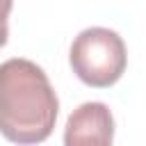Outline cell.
Listing matches in <instances>:
<instances>
[{
    "label": "cell",
    "instance_id": "obj_2",
    "mask_svg": "<svg viewBox=\"0 0 146 146\" xmlns=\"http://www.w3.org/2000/svg\"><path fill=\"white\" fill-rule=\"evenodd\" d=\"M68 64L78 80L89 87L107 89L121 80L128 66V50L119 32L110 27L82 30L68 50Z\"/></svg>",
    "mask_w": 146,
    "mask_h": 146
},
{
    "label": "cell",
    "instance_id": "obj_4",
    "mask_svg": "<svg viewBox=\"0 0 146 146\" xmlns=\"http://www.w3.org/2000/svg\"><path fill=\"white\" fill-rule=\"evenodd\" d=\"M11 7H14V0H0V48L7 43V36H9V14H11Z\"/></svg>",
    "mask_w": 146,
    "mask_h": 146
},
{
    "label": "cell",
    "instance_id": "obj_1",
    "mask_svg": "<svg viewBox=\"0 0 146 146\" xmlns=\"http://www.w3.org/2000/svg\"><path fill=\"white\" fill-rule=\"evenodd\" d=\"M59 114L57 94L46 71L23 57L0 64V132L14 144H41Z\"/></svg>",
    "mask_w": 146,
    "mask_h": 146
},
{
    "label": "cell",
    "instance_id": "obj_3",
    "mask_svg": "<svg viewBox=\"0 0 146 146\" xmlns=\"http://www.w3.org/2000/svg\"><path fill=\"white\" fill-rule=\"evenodd\" d=\"M114 141V116L100 100L75 107L64 128L66 146H107Z\"/></svg>",
    "mask_w": 146,
    "mask_h": 146
}]
</instances>
